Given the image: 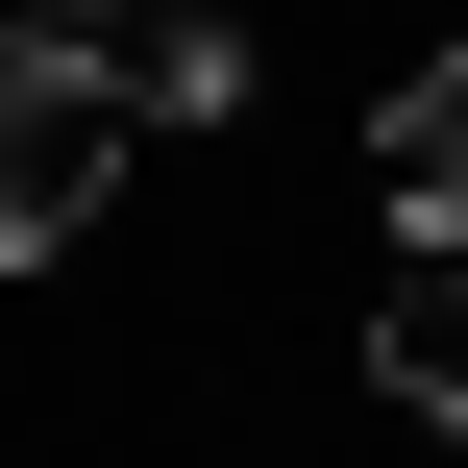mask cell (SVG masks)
Wrapping results in <instances>:
<instances>
[{
	"instance_id": "cell-4",
	"label": "cell",
	"mask_w": 468,
	"mask_h": 468,
	"mask_svg": "<svg viewBox=\"0 0 468 468\" xmlns=\"http://www.w3.org/2000/svg\"><path fill=\"white\" fill-rule=\"evenodd\" d=\"M74 49H99L123 123H222V99H247V25H74Z\"/></svg>"
},
{
	"instance_id": "cell-2",
	"label": "cell",
	"mask_w": 468,
	"mask_h": 468,
	"mask_svg": "<svg viewBox=\"0 0 468 468\" xmlns=\"http://www.w3.org/2000/svg\"><path fill=\"white\" fill-rule=\"evenodd\" d=\"M370 197H395V247H420V271H468V49H444V74H395Z\"/></svg>"
},
{
	"instance_id": "cell-3",
	"label": "cell",
	"mask_w": 468,
	"mask_h": 468,
	"mask_svg": "<svg viewBox=\"0 0 468 468\" xmlns=\"http://www.w3.org/2000/svg\"><path fill=\"white\" fill-rule=\"evenodd\" d=\"M370 395L468 444V271H420V247H395V296H370Z\"/></svg>"
},
{
	"instance_id": "cell-1",
	"label": "cell",
	"mask_w": 468,
	"mask_h": 468,
	"mask_svg": "<svg viewBox=\"0 0 468 468\" xmlns=\"http://www.w3.org/2000/svg\"><path fill=\"white\" fill-rule=\"evenodd\" d=\"M99 197H123V99H99V49H74V25H0V271H49Z\"/></svg>"
}]
</instances>
